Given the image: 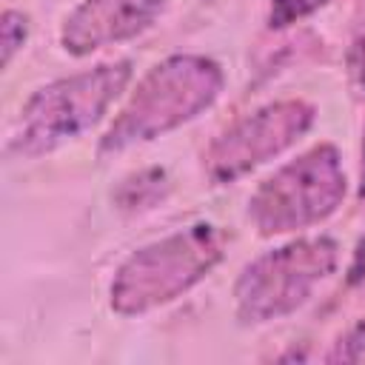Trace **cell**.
<instances>
[{
	"label": "cell",
	"mask_w": 365,
	"mask_h": 365,
	"mask_svg": "<svg viewBox=\"0 0 365 365\" xmlns=\"http://www.w3.org/2000/svg\"><path fill=\"white\" fill-rule=\"evenodd\" d=\"M137 182H140V185H134V180H125L123 188L117 191V200H120L123 208H143V205H148V202H151V197H145L148 191L157 194V197H163V188H165V171H160V168H148V171L137 174Z\"/></svg>",
	"instance_id": "cell-8"
},
{
	"label": "cell",
	"mask_w": 365,
	"mask_h": 365,
	"mask_svg": "<svg viewBox=\"0 0 365 365\" xmlns=\"http://www.w3.org/2000/svg\"><path fill=\"white\" fill-rule=\"evenodd\" d=\"M345 197L339 151L319 143L265 177L248 200V220L262 237L299 231L328 220Z\"/></svg>",
	"instance_id": "cell-4"
},
{
	"label": "cell",
	"mask_w": 365,
	"mask_h": 365,
	"mask_svg": "<svg viewBox=\"0 0 365 365\" xmlns=\"http://www.w3.org/2000/svg\"><path fill=\"white\" fill-rule=\"evenodd\" d=\"M328 0H271V11H268V26L271 29H285L314 11H319Z\"/></svg>",
	"instance_id": "cell-10"
},
{
	"label": "cell",
	"mask_w": 365,
	"mask_h": 365,
	"mask_svg": "<svg viewBox=\"0 0 365 365\" xmlns=\"http://www.w3.org/2000/svg\"><path fill=\"white\" fill-rule=\"evenodd\" d=\"M328 362H345V365L365 362V319H359L354 328H348L339 336V342L328 354Z\"/></svg>",
	"instance_id": "cell-11"
},
{
	"label": "cell",
	"mask_w": 365,
	"mask_h": 365,
	"mask_svg": "<svg viewBox=\"0 0 365 365\" xmlns=\"http://www.w3.org/2000/svg\"><path fill=\"white\" fill-rule=\"evenodd\" d=\"M222 254L225 231L211 222H194L148 242L117 268L108 288L111 308L123 317L148 314L205 279Z\"/></svg>",
	"instance_id": "cell-2"
},
{
	"label": "cell",
	"mask_w": 365,
	"mask_h": 365,
	"mask_svg": "<svg viewBox=\"0 0 365 365\" xmlns=\"http://www.w3.org/2000/svg\"><path fill=\"white\" fill-rule=\"evenodd\" d=\"M339 245L331 237H302L248 262L234 282L237 319L262 325L302 308L314 288L334 274Z\"/></svg>",
	"instance_id": "cell-5"
},
{
	"label": "cell",
	"mask_w": 365,
	"mask_h": 365,
	"mask_svg": "<svg viewBox=\"0 0 365 365\" xmlns=\"http://www.w3.org/2000/svg\"><path fill=\"white\" fill-rule=\"evenodd\" d=\"M314 125V106L305 100H277L228 125L205 151V174L217 182H234L257 165L291 148Z\"/></svg>",
	"instance_id": "cell-6"
},
{
	"label": "cell",
	"mask_w": 365,
	"mask_h": 365,
	"mask_svg": "<svg viewBox=\"0 0 365 365\" xmlns=\"http://www.w3.org/2000/svg\"><path fill=\"white\" fill-rule=\"evenodd\" d=\"M168 0H83L60 29V46L86 57L145 31Z\"/></svg>",
	"instance_id": "cell-7"
},
{
	"label": "cell",
	"mask_w": 365,
	"mask_h": 365,
	"mask_svg": "<svg viewBox=\"0 0 365 365\" xmlns=\"http://www.w3.org/2000/svg\"><path fill=\"white\" fill-rule=\"evenodd\" d=\"M128 80L131 63L117 60L40 86L20 108L9 154L40 157L77 140L106 117L108 106L125 91Z\"/></svg>",
	"instance_id": "cell-3"
},
{
	"label": "cell",
	"mask_w": 365,
	"mask_h": 365,
	"mask_svg": "<svg viewBox=\"0 0 365 365\" xmlns=\"http://www.w3.org/2000/svg\"><path fill=\"white\" fill-rule=\"evenodd\" d=\"M348 285L365 288V237L356 242L354 259H351V265H348Z\"/></svg>",
	"instance_id": "cell-12"
},
{
	"label": "cell",
	"mask_w": 365,
	"mask_h": 365,
	"mask_svg": "<svg viewBox=\"0 0 365 365\" xmlns=\"http://www.w3.org/2000/svg\"><path fill=\"white\" fill-rule=\"evenodd\" d=\"M359 197H365V137H362V177H359Z\"/></svg>",
	"instance_id": "cell-13"
},
{
	"label": "cell",
	"mask_w": 365,
	"mask_h": 365,
	"mask_svg": "<svg viewBox=\"0 0 365 365\" xmlns=\"http://www.w3.org/2000/svg\"><path fill=\"white\" fill-rule=\"evenodd\" d=\"M26 34H29V17L23 11H3L0 17V66L6 68L14 57V51L26 43Z\"/></svg>",
	"instance_id": "cell-9"
},
{
	"label": "cell",
	"mask_w": 365,
	"mask_h": 365,
	"mask_svg": "<svg viewBox=\"0 0 365 365\" xmlns=\"http://www.w3.org/2000/svg\"><path fill=\"white\" fill-rule=\"evenodd\" d=\"M225 83L217 60L202 54H171L151 66L137 83L108 131L100 137V157L157 140L214 106Z\"/></svg>",
	"instance_id": "cell-1"
}]
</instances>
